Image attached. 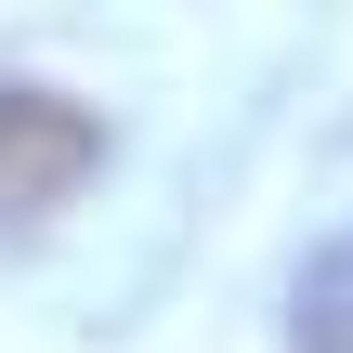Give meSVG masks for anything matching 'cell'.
I'll return each instance as SVG.
<instances>
[{
  "label": "cell",
  "instance_id": "cell-1",
  "mask_svg": "<svg viewBox=\"0 0 353 353\" xmlns=\"http://www.w3.org/2000/svg\"><path fill=\"white\" fill-rule=\"evenodd\" d=\"M92 170H105V118H92V105H65V92L0 79V236L52 223Z\"/></svg>",
  "mask_w": 353,
  "mask_h": 353
},
{
  "label": "cell",
  "instance_id": "cell-2",
  "mask_svg": "<svg viewBox=\"0 0 353 353\" xmlns=\"http://www.w3.org/2000/svg\"><path fill=\"white\" fill-rule=\"evenodd\" d=\"M288 353H353V223L314 236V262L288 288Z\"/></svg>",
  "mask_w": 353,
  "mask_h": 353
}]
</instances>
